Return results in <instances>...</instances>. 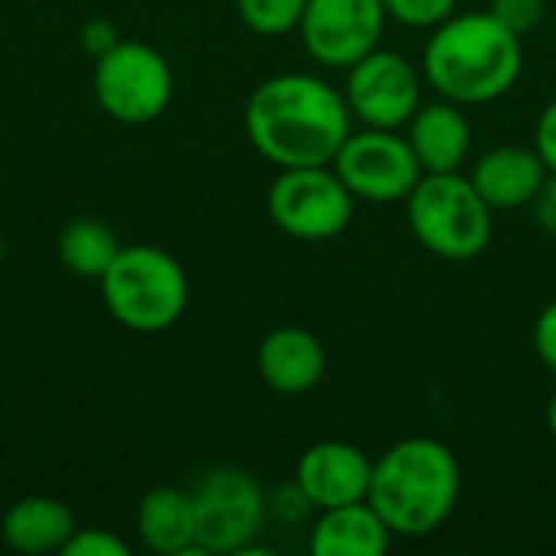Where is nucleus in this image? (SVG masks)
Segmentation results:
<instances>
[{
    "label": "nucleus",
    "mask_w": 556,
    "mask_h": 556,
    "mask_svg": "<svg viewBox=\"0 0 556 556\" xmlns=\"http://www.w3.org/2000/svg\"><path fill=\"white\" fill-rule=\"evenodd\" d=\"M345 94L319 75L283 72L261 81L244 104V134L274 166H329L352 134Z\"/></svg>",
    "instance_id": "1"
},
{
    "label": "nucleus",
    "mask_w": 556,
    "mask_h": 556,
    "mask_svg": "<svg viewBox=\"0 0 556 556\" xmlns=\"http://www.w3.org/2000/svg\"><path fill=\"white\" fill-rule=\"evenodd\" d=\"M525 68L521 36L485 13H453L424 46L430 88L456 104H489L515 88Z\"/></svg>",
    "instance_id": "2"
},
{
    "label": "nucleus",
    "mask_w": 556,
    "mask_h": 556,
    "mask_svg": "<svg viewBox=\"0 0 556 556\" xmlns=\"http://www.w3.org/2000/svg\"><path fill=\"white\" fill-rule=\"evenodd\" d=\"M463 469L456 453L433 437H407L388 446L371 469L368 505L394 538H427L456 511Z\"/></svg>",
    "instance_id": "3"
},
{
    "label": "nucleus",
    "mask_w": 556,
    "mask_h": 556,
    "mask_svg": "<svg viewBox=\"0 0 556 556\" xmlns=\"http://www.w3.org/2000/svg\"><path fill=\"white\" fill-rule=\"evenodd\" d=\"M98 287L111 319L140 336L173 329L189 306V277L182 264L156 244L121 248Z\"/></svg>",
    "instance_id": "4"
},
{
    "label": "nucleus",
    "mask_w": 556,
    "mask_h": 556,
    "mask_svg": "<svg viewBox=\"0 0 556 556\" xmlns=\"http://www.w3.org/2000/svg\"><path fill=\"white\" fill-rule=\"evenodd\" d=\"M414 238L443 261H472L492 241V205L469 176L424 173L404 199Z\"/></svg>",
    "instance_id": "5"
},
{
    "label": "nucleus",
    "mask_w": 556,
    "mask_h": 556,
    "mask_svg": "<svg viewBox=\"0 0 556 556\" xmlns=\"http://www.w3.org/2000/svg\"><path fill=\"white\" fill-rule=\"evenodd\" d=\"M101 111L121 124H150L173 101V68L166 55L147 42L121 39L101 59L91 75Z\"/></svg>",
    "instance_id": "6"
},
{
    "label": "nucleus",
    "mask_w": 556,
    "mask_h": 556,
    "mask_svg": "<svg viewBox=\"0 0 556 556\" xmlns=\"http://www.w3.org/2000/svg\"><path fill=\"white\" fill-rule=\"evenodd\" d=\"M192 505L195 544L205 554H241L270 518L264 485L235 466L208 469L192 489Z\"/></svg>",
    "instance_id": "7"
},
{
    "label": "nucleus",
    "mask_w": 556,
    "mask_h": 556,
    "mask_svg": "<svg viewBox=\"0 0 556 556\" xmlns=\"http://www.w3.org/2000/svg\"><path fill=\"white\" fill-rule=\"evenodd\" d=\"M355 195L332 166H293L280 169L267 189V212L274 225L300 241L339 238L352 215Z\"/></svg>",
    "instance_id": "8"
},
{
    "label": "nucleus",
    "mask_w": 556,
    "mask_h": 556,
    "mask_svg": "<svg viewBox=\"0 0 556 556\" xmlns=\"http://www.w3.org/2000/svg\"><path fill=\"white\" fill-rule=\"evenodd\" d=\"M358 202H404L424 176L407 137L384 127L352 130L329 163Z\"/></svg>",
    "instance_id": "9"
},
{
    "label": "nucleus",
    "mask_w": 556,
    "mask_h": 556,
    "mask_svg": "<svg viewBox=\"0 0 556 556\" xmlns=\"http://www.w3.org/2000/svg\"><path fill=\"white\" fill-rule=\"evenodd\" d=\"M345 101L355 121L365 127H384L397 130L404 127L417 108L424 104V81L420 72L391 49H375L365 59H358L352 68H345Z\"/></svg>",
    "instance_id": "10"
},
{
    "label": "nucleus",
    "mask_w": 556,
    "mask_h": 556,
    "mask_svg": "<svg viewBox=\"0 0 556 556\" xmlns=\"http://www.w3.org/2000/svg\"><path fill=\"white\" fill-rule=\"evenodd\" d=\"M384 23V0H309L296 29L313 62L352 68L381 46Z\"/></svg>",
    "instance_id": "11"
},
{
    "label": "nucleus",
    "mask_w": 556,
    "mask_h": 556,
    "mask_svg": "<svg viewBox=\"0 0 556 556\" xmlns=\"http://www.w3.org/2000/svg\"><path fill=\"white\" fill-rule=\"evenodd\" d=\"M371 469L375 463L355 443L323 440V443H313L300 456L293 479L303 485L313 508L326 511V508H339L352 502H368Z\"/></svg>",
    "instance_id": "12"
},
{
    "label": "nucleus",
    "mask_w": 556,
    "mask_h": 556,
    "mask_svg": "<svg viewBox=\"0 0 556 556\" xmlns=\"http://www.w3.org/2000/svg\"><path fill=\"white\" fill-rule=\"evenodd\" d=\"M257 375L277 394H306L326 375V349L303 326L270 329L257 345Z\"/></svg>",
    "instance_id": "13"
},
{
    "label": "nucleus",
    "mask_w": 556,
    "mask_h": 556,
    "mask_svg": "<svg viewBox=\"0 0 556 556\" xmlns=\"http://www.w3.org/2000/svg\"><path fill=\"white\" fill-rule=\"evenodd\" d=\"M469 179L492 208H521L534 202L538 189L547 179V166L534 147L505 143L485 150L476 160Z\"/></svg>",
    "instance_id": "14"
},
{
    "label": "nucleus",
    "mask_w": 556,
    "mask_h": 556,
    "mask_svg": "<svg viewBox=\"0 0 556 556\" xmlns=\"http://www.w3.org/2000/svg\"><path fill=\"white\" fill-rule=\"evenodd\" d=\"M407 140L424 173H456L472 150V124L456 101L420 104L407 121Z\"/></svg>",
    "instance_id": "15"
},
{
    "label": "nucleus",
    "mask_w": 556,
    "mask_h": 556,
    "mask_svg": "<svg viewBox=\"0 0 556 556\" xmlns=\"http://www.w3.org/2000/svg\"><path fill=\"white\" fill-rule=\"evenodd\" d=\"M391 531L368 502H352L319 511L309 528L313 556H384L391 547Z\"/></svg>",
    "instance_id": "16"
},
{
    "label": "nucleus",
    "mask_w": 556,
    "mask_h": 556,
    "mask_svg": "<svg viewBox=\"0 0 556 556\" xmlns=\"http://www.w3.org/2000/svg\"><path fill=\"white\" fill-rule=\"evenodd\" d=\"M75 528V515L65 502L49 495H26L7 508L0 521V538L16 554H62Z\"/></svg>",
    "instance_id": "17"
},
{
    "label": "nucleus",
    "mask_w": 556,
    "mask_h": 556,
    "mask_svg": "<svg viewBox=\"0 0 556 556\" xmlns=\"http://www.w3.org/2000/svg\"><path fill=\"white\" fill-rule=\"evenodd\" d=\"M137 534L147 551L163 556H208L195 544V505L192 492L153 489L137 505Z\"/></svg>",
    "instance_id": "18"
},
{
    "label": "nucleus",
    "mask_w": 556,
    "mask_h": 556,
    "mask_svg": "<svg viewBox=\"0 0 556 556\" xmlns=\"http://www.w3.org/2000/svg\"><path fill=\"white\" fill-rule=\"evenodd\" d=\"M124 244L117 241L114 228L94 215H81L68 222L59 235V261L68 274L81 280H101Z\"/></svg>",
    "instance_id": "19"
},
{
    "label": "nucleus",
    "mask_w": 556,
    "mask_h": 556,
    "mask_svg": "<svg viewBox=\"0 0 556 556\" xmlns=\"http://www.w3.org/2000/svg\"><path fill=\"white\" fill-rule=\"evenodd\" d=\"M309 0H238L241 23L257 36H287L300 26Z\"/></svg>",
    "instance_id": "20"
},
{
    "label": "nucleus",
    "mask_w": 556,
    "mask_h": 556,
    "mask_svg": "<svg viewBox=\"0 0 556 556\" xmlns=\"http://www.w3.org/2000/svg\"><path fill=\"white\" fill-rule=\"evenodd\" d=\"M459 0H384L388 20L414 26V29H433L443 20L456 13Z\"/></svg>",
    "instance_id": "21"
},
{
    "label": "nucleus",
    "mask_w": 556,
    "mask_h": 556,
    "mask_svg": "<svg viewBox=\"0 0 556 556\" xmlns=\"http://www.w3.org/2000/svg\"><path fill=\"white\" fill-rule=\"evenodd\" d=\"M309 511H316V508H313L309 495L303 492V485H300L296 479L277 485V489L267 495V515H270L274 521H280V525H300V521L309 518Z\"/></svg>",
    "instance_id": "22"
},
{
    "label": "nucleus",
    "mask_w": 556,
    "mask_h": 556,
    "mask_svg": "<svg viewBox=\"0 0 556 556\" xmlns=\"http://www.w3.org/2000/svg\"><path fill=\"white\" fill-rule=\"evenodd\" d=\"M62 556H130L127 541H121L114 531L101 528H75L68 544L62 547Z\"/></svg>",
    "instance_id": "23"
},
{
    "label": "nucleus",
    "mask_w": 556,
    "mask_h": 556,
    "mask_svg": "<svg viewBox=\"0 0 556 556\" xmlns=\"http://www.w3.org/2000/svg\"><path fill=\"white\" fill-rule=\"evenodd\" d=\"M544 10H547V0H492L489 7V13L518 36H528L531 29H538L544 20Z\"/></svg>",
    "instance_id": "24"
},
{
    "label": "nucleus",
    "mask_w": 556,
    "mask_h": 556,
    "mask_svg": "<svg viewBox=\"0 0 556 556\" xmlns=\"http://www.w3.org/2000/svg\"><path fill=\"white\" fill-rule=\"evenodd\" d=\"M534 349L538 358L544 362V368H551L556 375V300L547 303L534 323Z\"/></svg>",
    "instance_id": "25"
},
{
    "label": "nucleus",
    "mask_w": 556,
    "mask_h": 556,
    "mask_svg": "<svg viewBox=\"0 0 556 556\" xmlns=\"http://www.w3.org/2000/svg\"><path fill=\"white\" fill-rule=\"evenodd\" d=\"M534 150L541 153L547 173H556V98L541 111L534 127Z\"/></svg>",
    "instance_id": "26"
},
{
    "label": "nucleus",
    "mask_w": 556,
    "mask_h": 556,
    "mask_svg": "<svg viewBox=\"0 0 556 556\" xmlns=\"http://www.w3.org/2000/svg\"><path fill=\"white\" fill-rule=\"evenodd\" d=\"M121 42V36H117V29H114V23H108V20H88L85 26H81V46H85V52L91 55V59H101L108 49H114Z\"/></svg>",
    "instance_id": "27"
},
{
    "label": "nucleus",
    "mask_w": 556,
    "mask_h": 556,
    "mask_svg": "<svg viewBox=\"0 0 556 556\" xmlns=\"http://www.w3.org/2000/svg\"><path fill=\"white\" fill-rule=\"evenodd\" d=\"M534 222L547 231V235H556V173H547L544 186L538 189L534 202Z\"/></svg>",
    "instance_id": "28"
},
{
    "label": "nucleus",
    "mask_w": 556,
    "mask_h": 556,
    "mask_svg": "<svg viewBox=\"0 0 556 556\" xmlns=\"http://www.w3.org/2000/svg\"><path fill=\"white\" fill-rule=\"evenodd\" d=\"M547 430H551V437L556 440V391L554 397H551V404H547Z\"/></svg>",
    "instance_id": "29"
},
{
    "label": "nucleus",
    "mask_w": 556,
    "mask_h": 556,
    "mask_svg": "<svg viewBox=\"0 0 556 556\" xmlns=\"http://www.w3.org/2000/svg\"><path fill=\"white\" fill-rule=\"evenodd\" d=\"M0 264H3V235H0Z\"/></svg>",
    "instance_id": "30"
}]
</instances>
